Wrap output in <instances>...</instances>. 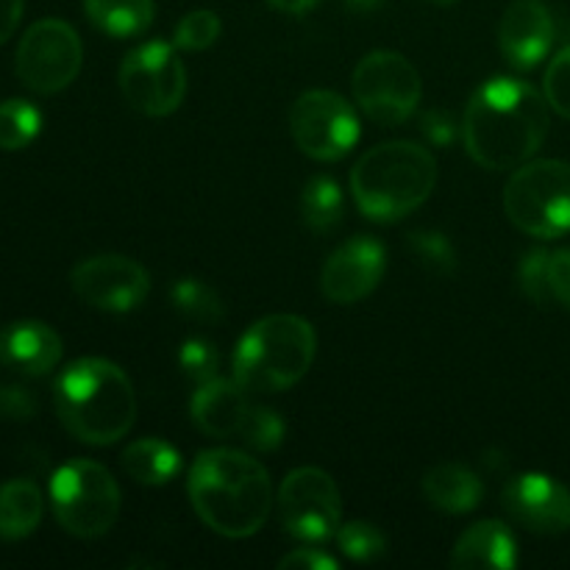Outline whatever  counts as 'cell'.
<instances>
[{
	"label": "cell",
	"instance_id": "ffe728a7",
	"mask_svg": "<svg viewBox=\"0 0 570 570\" xmlns=\"http://www.w3.org/2000/svg\"><path fill=\"white\" fill-rule=\"evenodd\" d=\"M423 495L429 504L449 515H465L479 507L484 495V484L471 468L460 462H440L423 476Z\"/></svg>",
	"mask_w": 570,
	"mask_h": 570
},
{
	"label": "cell",
	"instance_id": "d6986e66",
	"mask_svg": "<svg viewBox=\"0 0 570 570\" xmlns=\"http://www.w3.org/2000/svg\"><path fill=\"white\" fill-rule=\"evenodd\" d=\"M451 566L460 570H510L518 566V543L501 521H479L460 534L451 549Z\"/></svg>",
	"mask_w": 570,
	"mask_h": 570
},
{
	"label": "cell",
	"instance_id": "30bf717a",
	"mask_svg": "<svg viewBox=\"0 0 570 570\" xmlns=\"http://www.w3.org/2000/svg\"><path fill=\"white\" fill-rule=\"evenodd\" d=\"M17 76L39 95H56L70 87L83 65V45L65 20H39L17 45Z\"/></svg>",
	"mask_w": 570,
	"mask_h": 570
},
{
	"label": "cell",
	"instance_id": "4fadbf2b",
	"mask_svg": "<svg viewBox=\"0 0 570 570\" xmlns=\"http://www.w3.org/2000/svg\"><path fill=\"white\" fill-rule=\"evenodd\" d=\"M278 515L284 529L304 543L334 538L343 521L337 482L321 468H295L278 488Z\"/></svg>",
	"mask_w": 570,
	"mask_h": 570
},
{
	"label": "cell",
	"instance_id": "7402d4cb",
	"mask_svg": "<svg viewBox=\"0 0 570 570\" xmlns=\"http://www.w3.org/2000/svg\"><path fill=\"white\" fill-rule=\"evenodd\" d=\"M42 510V490L31 479L0 484V540H22L37 532Z\"/></svg>",
	"mask_w": 570,
	"mask_h": 570
},
{
	"label": "cell",
	"instance_id": "f35d334b",
	"mask_svg": "<svg viewBox=\"0 0 570 570\" xmlns=\"http://www.w3.org/2000/svg\"><path fill=\"white\" fill-rule=\"evenodd\" d=\"M432 3H440V6H445V3H454V0H432Z\"/></svg>",
	"mask_w": 570,
	"mask_h": 570
},
{
	"label": "cell",
	"instance_id": "e575fe53",
	"mask_svg": "<svg viewBox=\"0 0 570 570\" xmlns=\"http://www.w3.org/2000/svg\"><path fill=\"white\" fill-rule=\"evenodd\" d=\"M278 568L282 570H337L340 562L334 560L332 554H326L323 549H309V546H304V549H295L289 551V554H284L282 560H278Z\"/></svg>",
	"mask_w": 570,
	"mask_h": 570
},
{
	"label": "cell",
	"instance_id": "7a4b0ae2",
	"mask_svg": "<svg viewBox=\"0 0 570 570\" xmlns=\"http://www.w3.org/2000/svg\"><path fill=\"white\" fill-rule=\"evenodd\" d=\"M187 490L195 515L223 538H250L271 515V476L259 460L237 449L200 451Z\"/></svg>",
	"mask_w": 570,
	"mask_h": 570
},
{
	"label": "cell",
	"instance_id": "7c38bea8",
	"mask_svg": "<svg viewBox=\"0 0 570 570\" xmlns=\"http://www.w3.org/2000/svg\"><path fill=\"white\" fill-rule=\"evenodd\" d=\"M289 134L309 159L337 161L360 142V117L343 95L309 89L289 109Z\"/></svg>",
	"mask_w": 570,
	"mask_h": 570
},
{
	"label": "cell",
	"instance_id": "8992f818",
	"mask_svg": "<svg viewBox=\"0 0 570 570\" xmlns=\"http://www.w3.org/2000/svg\"><path fill=\"white\" fill-rule=\"evenodd\" d=\"M193 423L215 440H243L254 451H276L284 440V421L276 410L254 401L237 379H212L198 384L189 404Z\"/></svg>",
	"mask_w": 570,
	"mask_h": 570
},
{
	"label": "cell",
	"instance_id": "74e56055",
	"mask_svg": "<svg viewBox=\"0 0 570 570\" xmlns=\"http://www.w3.org/2000/svg\"><path fill=\"white\" fill-rule=\"evenodd\" d=\"M382 3L384 0H345V6L354 11H373V9H379Z\"/></svg>",
	"mask_w": 570,
	"mask_h": 570
},
{
	"label": "cell",
	"instance_id": "9a60e30c",
	"mask_svg": "<svg viewBox=\"0 0 570 570\" xmlns=\"http://www.w3.org/2000/svg\"><path fill=\"white\" fill-rule=\"evenodd\" d=\"M387 267V250L379 239L362 237L348 239L332 250L321 273V289L332 304L348 306L367 298L382 284Z\"/></svg>",
	"mask_w": 570,
	"mask_h": 570
},
{
	"label": "cell",
	"instance_id": "ba28073f",
	"mask_svg": "<svg viewBox=\"0 0 570 570\" xmlns=\"http://www.w3.org/2000/svg\"><path fill=\"white\" fill-rule=\"evenodd\" d=\"M120 488L109 468L95 460H70L50 479V504L72 538H104L120 515Z\"/></svg>",
	"mask_w": 570,
	"mask_h": 570
},
{
	"label": "cell",
	"instance_id": "44dd1931",
	"mask_svg": "<svg viewBox=\"0 0 570 570\" xmlns=\"http://www.w3.org/2000/svg\"><path fill=\"white\" fill-rule=\"evenodd\" d=\"M122 471L142 488H165L181 471V454L167 440L142 438L122 451Z\"/></svg>",
	"mask_w": 570,
	"mask_h": 570
},
{
	"label": "cell",
	"instance_id": "484cf974",
	"mask_svg": "<svg viewBox=\"0 0 570 570\" xmlns=\"http://www.w3.org/2000/svg\"><path fill=\"white\" fill-rule=\"evenodd\" d=\"M173 306L181 312L184 317L198 323H217L223 321V301L209 284L198 282V278H181L170 293Z\"/></svg>",
	"mask_w": 570,
	"mask_h": 570
},
{
	"label": "cell",
	"instance_id": "52a82bcc",
	"mask_svg": "<svg viewBox=\"0 0 570 570\" xmlns=\"http://www.w3.org/2000/svg\"><path fill=\"white\" fill-rule=\"evenodd\" d=\"M504 212L518 232L557 239L570 232V165L529 159L515 167L504 187Z\"/></svg>",
	"mask_w": 570,
	"mask_h": 570
},
{
	"label": "cell",
	"instance_id": "2e32d148",
	"mask_svg": "<svg viewBox=\"0 0 570 570\" xmlns=\"http://www.w3.org/2000/svg\"><path fill=\"white\" fill-rule=\"evenodd\" d=\"M501 504L512 521L534 534H562L570 529V490L546 473H521L507 482Z\"/></svg>",
	"mask_w": 570,
	"mask_h": 570
},
{
	"label": "cell",
	"instance_id": "4316f807",
	"mask_svg": "<svg viewBox=\"0 0 570 570\" xmlns=\"http://www.w3.org/2000/svg\"><path fill=\"white\" fill-rule=\"evenodd\" d=\"M334 538H337L340 551L354 562H376L382 560L384 551H387V540H384V534L367 521L340 523Z\"/></svg>",
	"mask_w": 570,
	"mask_h": 570
},
{
	"label": "cell",
	"instance_id": "8d00e7d4",
	"mask_svg": "<svg viewBox=\"0 0 570 570\" xmlns=\"http://www.w3.org/2000/svg\"><path fill=\"white\" fill-rule=\"evenodd\" d=\"M267 3H271L276 11H282V14L301 17V14H306V11L315 9L321 0H267Z\"/></svg>",
	"mask_w": 570,
	"mask_h": 570
},
{
	"label": "cell",
	"instance_id": "e0dca14e",
	"mask_svg": "<svg viewBox=\"0 0 570 570\" xmlns=\"http://www.w3.org/2000/svg\"><path fill=\"white\" fill-rule=\"evenodd\" d=\"M554 45V17L540 0H515L499 26L501 56L518 70H532Z\"/></svg>",
	"mask_w": 570,
	"mask_h": 570
},
{
	"label": "cell",
	"instance_id": "ac0fdd59",
	"mask_svg": "<svg viewBox=\"0 0 570 570\" xmlns=\"http://www.w3.org/2000/svg\"><path fill=\"white\" fill-rule=\"evenodd\" d=\"M61 351V337L42 321H17L0 328V365L20 376L50 373Z\"/></svg>",
	"mask_w": 570,
	"mask_h": 570
},
{
	"label": "cell",
	"instance_id": "f1b7e54d",
	"mask_svg": "<svg viewBox=\"0 0 570 570\" xmlns=\"http://www.w3.org/2000/svg\"><path fill=\"white\" fill-rule=\"evenodd\" d=\"M217 365H220V356H217L215 345L206 343V340H187L178 351V367L195 384L212 382L217 376Z\"/></svg>",
	"mask_w": 570,
	"mask_h": 570
},
{
	"label": "cell",
	"instance_id": "4dcf8cb0",
	"mask_svg": "<svg viewBox=\"0 0 570 570\" xmlns=\"http://www.w3.org/2000/svg\"><path fill=\"white\" fill-rule=\"evenodd\" d=\"M546 293L549 306L570 309V248L546 250Z\"/></svg>",
	"mask_w": 570,
	"mask_h": 570
},
{
	"label": "cell",
	"instance_id": "1f68e13d",
	"mask_svg": "<svg viewBox=\"0 0 570 570\" xmlns=\"http://www.w3.org/2000/svg\"><path fill=\"white\" fill-rule=\"evenodd\" d=\"M412 250L423 265L434 267L440 273H449L454 267V248L443 234H412Z\"/></svg>",
	"mask_w": 570,
	"mask_h": 570
},
{
	"label": "cell",
	"instance_id": "836d02e7",
	"mask_svg": "<svg viewBox=\"0 0 570 570\" xmlns=\"http://www.w3.org/2000/svg\"><path fill=\"white\" fill-rule=\"evenodd\" d=\"M37 412V401L28 395V390L0 384V417L3 421H28Z\"/></svg>",
	"mask_w": 570,
	"mask_h": 570
},
{
	"label": "cell",
	"instance_id": "d6a6232c",
	"mask_svg": "<svg viewBox=\"0 0 570 570\" xmlns=\"http://www.w3.org/2000/svg\"><path fill=\"white\" fill-rule=\"evenodd\" d=\"M518 278L529 298L538 306H549V293H546V250H532L523 256L521 267H518Z\"/></svg>",
	"mask_w": 570,
	"mask_h": 570
},
{
	"label": "cell",
	"instance_id": "3957f363",
	"mask_svg": "<svg viewBox=\"0 0 570 570\" xmlns=\"http://www.w3.org/2000/svg\"><path fill=\"white\" fill-rule=\"evenodd\" d=\"M56 412L67 432L89 445H111L131 432L137 395L120 365L100 356L76 360L56 379Z\"/></svg>",
	"mask_w": 570,
	"mask_h": 570
},
{
	"label": "cell",
	"instance_id": "9c48e42d",
	"mask_svg": "<svg viewBox=\"0 0 570 570\" xmlns=\"http://www.w3.org/2000/svg\"><path fill=\"white\" fill-rule=\"evenodd\" d=\"M351 89H354L356 106L384 128L410 120L423 95L421 72L406 56L393 53V50L367 53L354 67Z\"/></svg>",
	"mask_w": 570,
	"mask_h": 570
},
{
	"label": "cell",
	"instance_id": "cb8c5ba5",
	"mask_svg": "<svg viewBox=\"0 0 570 570\" xmlns=\"http://www.w3.org/2000/svg\"><path fill=\"white\" fill-rule=\"evenodd\" d=\"M301 215H304V223L315 234L334 232L345 215V200L340 184L328 176L309 178L304 195H301Z\"/></svg>",
	"mask_w": 570,
	"mask_h": 570
},
{
	"label": "cell",
	"instance_id": "5bb4252c",
	"mask_svg": "<svg viewBox=\"0 0 570 570\" xmlns=\"http://www.w3.org/2000/svg\"><path fill=\"white\" fill-rule=\"evenodd\" d=\"M70 284L83 304L115 315L139 309L150 293L148 271L120 254H100L78 262Z\"/></svg>",
	"mask_w": 570,
	"mask_h": 570
},
{
	"label": "cell",
	"instance_id": "277c9868",
	"mask_svg": "<svg viewBox=\"0 0 570 570\" xmlns=\"http://www.w3.org/2000/svg\"><path fill=\"white\" fill-rule=\"evenodd\" d=\"M438 184V159L423 145L384 142L360 156L351 193L367 220L395 223L421 209Z\"/></svg>",
	"mask_w": 570,
	"mask_h": 570
},
{
	"label": "cell",
	"instance_id": "603a6c76",
	"mask_svg": "<svg viewBox=\"0 0 570 570\" xmlns=\"http://www.w3.org/2000/svg\"><path fill=\"white\" fill-rule=\"evenodd\" d=\"M89 22L115 39L139 37L156 14L154 0H83Z\"/></svg>",
	"mask_w": 570,
	"mask_h": 570
},
{
	"label": "cell",
	"instance_id": "f546056e",
	"mask_svg": "<svg viewBox=\"0 0 570 570\" xmlns=\"http://www.w3.org/2000/svg\"><path fill=\"white\" fill-rule=\"evenodd\" d=\"M543 95L557 115L570 120V45L551 59L543 78Z\"/></svg>",
	"mask_w": 570,
	"mask_h": 570
},
{
	"label": "cell",
	"instance_id": "d590c367",
	"mask_svg": "<svg viewBox=\"0 0 570 570\" xmlns=\"http://www.w3.org/2000/svg\"><path fill=\"white\" fill-rule=\"evenodd\" d=\"M22 9H26L22 0H0V45L17 31L22 20Z\"/></svg>",
	"mask_w": 570,
	"mask_h": 570
},
{
	"label": "cell",
	"instance_id": "8fae6325",
	"mask_svg": "<svg viewBox=\"0 0 570 570\" xmlns=\"http://www.w3.org/2000/svg\"><path fill=\"white\" fill-rule=\"evenodd\" d=\"M120 92L139 115H173L187 95V70L176 48L159 39L134 48L120 65Z\"/></svg>",
	"mask_w": 570,
	"mask_h": 570
},
{
	"label": "cell",
	"instance_id": "d4e9b609",
	"mask_svg": "<svg viewBox=\"0 0 570 570\" xmlns=\"http://www.w3.org/2000/svg\"><path fill=\"white\" fill-rule=\"evenodd\" d=\"M42 131V115L31 100L11 98L0 104V150H22Z\"/></svg>",
	"mask_w": 570,
	"mask_h": 570
},
{
	"label": "cell",
	"instance_id": "6da1fadb",
	"mask_svg": "<svg viewBox=\"0 0 570 570\" xmlns=\"http://www.w3.org/2000/svg\"><path fill=\"white\" fill-rule=\"evenodd\" d=\"M549 100L521 78H490L473 92L462 117L471 159L484 170L527 165L549 137Z\"/></svg>",
	"mask_w": 570,
	"mask_h": 570
},
{
	"label": "cell",
	"instance_id": "83f0119b",
	"mask_svg": "<svg viewBox=\"0 0 570 570\" xmlns=\"http://www.w3.org/2000/svg\"><path fill=\"white\" fill-rule=\"evenodd\" d=\"M223 22L215 11L195 9L178 20L176 31H173V45L181 50H206L220 39Z\"/></svg>",
	"mask_w": 570,
	"mask_h": 570
},
{
	"label": "cell",
	"instance_id": "5b68a950",
	"mask_svg": "<svg viewBox=\"0 0 570 570\" xmlns=\"http://www.w3.org/2000/svg\"><path fill=\"white\" fill-rule=\"evenodd\" d=\"M317 337L298 315H267L239 337L234 379L254 395L295 387L315 362Z\"/></svg>",
	"mask_w": 570,
	"mask_h": 570
}]
</instances>
